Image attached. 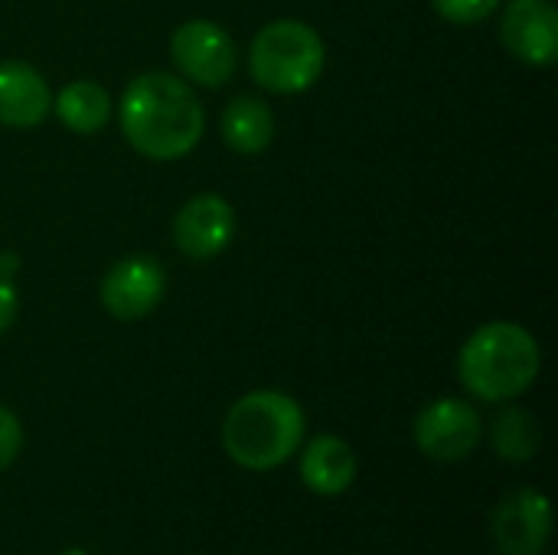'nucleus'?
Segmentation results:
<instances>
[{"label": "nucleus", "mask_w": 558, "mask_h": 555, "mask_svg": "<svg viewBox=\"0 0 558 555\" xmlns=\"http://www.w3.org/2000/svg\"><path fill=\"white\" fill-rule=\"evenodd\" d=\"M118 121L128 144L157 164L186 157L206 131V111L193 85L170 72L131 79L118 105Z\"/></svg>", "instance_id": "obj_1"}, {"label": "nucleus", "mask_w": 558, "mask_h": 555, "mask_svg": "<svg viewBox=\"0 0 558 555\" xmlns=\"http://www.w3.org/2000/svg\"><path fill=\"white\" fill-rule=\"evenodd\" d=\"M543 353L536 337L513 321L477 327L458 353V379L481 402H510L539 379Z\"/></svg>", "instance_id": "obj_2"}, {"label": "nucleus", "mask_w": 558, "mask_h": 555, "mask_svg": "<svg viewBox=\"0 0 558 555\" xmlns=\"http://www.w3.org/2000/svg\"><path fill=\"white\" fill-rule=\"evenodd\" d=\"M304 409L278 389L242 396L222 422V448L245 471H275L288 464L304 442Z\"/></svg>", "instance_id": "obj_3"}, {"label": "nucleus", "mask_w": 558, "mask_h": 555, "mask_svg": "<svg viewBox=\"0 0 558 555\" xmlns=\"http://www.w3.org/2000/svg\"><path fill=\"white\" fill-rule=\"evenodd\" d=\"M327 46L304 20L265 23L248 49L252 79L271 95H301L324 75Z\"/></svg>", "instance_id": "obj_4"}, {"label": "nucleus", "mask_w": 558, "mask_h": 555, "mask_svg": "<svg viewBox=\"0 0 558 555\" xmlns=\"http://www.w3.org/2000/svg\"><path fill=\"white\" fill-rule=\"evenodd\" d=\"M170 56L183 82L219 88L239 69L235 39L213 20H186L170 36Z\"/></svg>", "instance_id": "obj_5"}, {"label": "nucleus", "mask_w": 558, "mask_h": 555, "mask_svg": "<svg viewBox=\"0 0 558 555\" xmlns=\"http://www.w3.org/2000/svg\"><path fill=\"white\" fill-rule=\"evenodd\" d=\"M167 294V272L154 255H128L101 278V307L121 324L150 317Z\"/></svg>", "instance_id": "obj_6"}, {"label": "nucleus", "mask_w": 558, "mask_h": 555, "mask_svg": "<svg viewBox=\"0 0 558 555\" xmlns=\"http://www.w3.org/2000/svg\"><path fill=\"white\" fill-rule=\"evenodd\" d=\"M481 435H484V425H481L477 409L454 396L428 402L415 419L418 451L441 464H454L474 455V448L481 445Z\"/></svg>", "instance_id": "obj_7"}, {"label": "nucleus", "mask_w": 558, "mask_h": 555, "mask_svg": "<svg viewBox=\"0 0 558 555\" xmlns=\"http://www.w3.org/2000/svg\"><path fill=\"white\" fill-rule=\"evenodd\" d=\"M239 219L229 200L219 193H199L173 216V245L190 262H209L222 255L235 239Z\"/></svg>", "instance_id": "obj_8"}, {"label": "nucleus", "mask_w": 558, "mask_h": 555, "mask_svg": "<svg viewBox=\"0 0 558 555\" xmlns=\"http://www.w3.org/2000/svg\"><path fill=\"white\" fill-rule=\"evenodd\" d=\"M553 536V504L526 487L504 497L494 510V546L500 555H543Z\"/></svg>", "instance_id": "obj_9"}, {"label": "nucleus", "mask_w": 558, "mask_h": 555, "mask_svg": "<svg viewBox=\"0 0 558 555\" xmlns=\"http://www.w3.org/2000/svg\"><path fill=\"white\" fill-rule=\"evenodd\" d=\"M500 43L526 65H553L558 59L556 7L549 0H513L500 23Z\"/></svg>", "instance_id": "obj_10"}, {"label": "nucleus", "mask_w": 558, "mask_h": 555, "mask_svg": "<svg viewBox=\"0 0 558 555\" xmlns=\"http://www.w3.org/2000/svg\"><path fill=\"white\" fill-rule=\"evenodd\" d=\"M52 111V92L43 72L20 59L0 62V124L3 128H36Z\"/></svg>", "instance_id": "obj_11"}, {"label": "nucleus", "mask_w": 558, "mask_h": 555, "mask_svg": "<svg viewBox=\"0 0 558 555\" xmlns=\"http://www.w3.org/2000/svg\"><path fill=\"white\" fill-rule=\"evenodd\" d=\"M301 481L317 497H340L356 481V455L337 435H317L301 451Z\"/></svg>", "instance_id": "obj_12"}, {"label": "nucleus", "mask_w": 558, "mask_h": 555, "mask_svg": "<svg viewBox=\"0 0 558 555\" xmlns=\"http://www.w3.org/2000/svg\"><path fill=\"white\" fill-rule=\"evenodd\" d=\"M219 134L235 154L255 157L275 141V114L262 98L239 95L226 105V111L219 118Z\"/></svg>", "instance_id": "obj_13"}, {"label": "nucleus", "mask_w": 558, "mask_h": 555, "mask_svg": "<svg viewBox=\"0 0 558 555\" xmlns=\"http://www.w3.org/2000/svg\"><path fill=\"white\" fill-rule=\"evenodd\" d=\"M52 111L72 134H98L111 121L114 105L105 85L92 79H75L52 98Z\"/></svg>", "instance_id": "obj_14"}, {"label": "nucleus", "mask_w": 558, "mask_h": 555, "mask_svg": "<svg viewBox=\"0 0 558 555\" xmlns=\"http://www.w3.org/2000/svg\"><path fill=\"white\" fill-rule=\"evenodd\" d=\"M490 442H494V451L510 461V464H526L536 458L539 445H543V432H539V422L533 412L520 409V406H510L504 409L497 419H494V429H490Z\"/></svg>", "instance_id": "obj_15"}, {"label": "nucleus", "mask_w": 558, "mask_h": 555, "mask_svg": "<svg viewBox=\"0 0 558 555\" xmlns=\"http://www.w3.org/2000/svg\"><path fill=\"white\" fill-rule=\"evenodd\" d=\"M16 272H20V255L16 252H3L0 255V337L13 327V321L20 314Z\"/></svg>", "instance_id": "obj_16"}, {"label": "nucleus", "mask_w": 558, "mask_h": 555, "mask_svg": "<svg viewBox=\"0 0 558 555\" xmlns=\"http://www.w3.org/2000/svg\"><path fill=\"white\" fill-rule=\"evenodd\" d=\"M432 7L438 10L441 20L458 23V26H471V23L487 20L500 7V0H432Z\"/></svg>", "instance_id": "obj_17"}, {"label": "nucleus", "mask_w": 558, "mask_h": 555, "mask_svg": "<svg viewBox=\"0 0 558 555\" xmlns=\"http://www.w3.org/2000/svg\"><path fill=\"white\" fill-rule=\"evenodd\" d=\"M20 448H23V425L7 406H0V471H7L16 461Z\"/></svg>", "instance_id": "obj_18"}, {"label": "nucleus", "mask_w": 558, "mask_h": 555, "mask_svg": "<svg viewBox=\"0 0 558 555\" xmlns=\"http://www.w3.org/2000/svg\"><path fill=\"white\" fill-rule=\"evenodd\" d=\"M62 555H85L82 550H69V553H62Z\"/></svg>", "instance_id": "obj_19"}]
</instances>
